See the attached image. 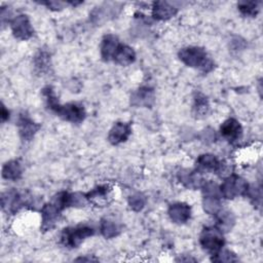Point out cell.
Segmentation results:
<instances>
[{
    "instance_id": "3",
    "label": "cell",
    "mask_w": 263,
    "mask_h": 263,
    "mask_svg": "<svg viewBox=\"0 0 263 263\" xmlns=\"http://www.w3.org/2000/svg\"><path fill=\"white\" fill-rule=\"evenodd\" d=\"M93 234L95 229L86 224L67 227L61 233V243L67 249H76Z\"/></svg>"
},
{
    "instance_id": "17",
    "label": "cell",
    "mask_w": 263,
    "mask_h": 263,
    "mask_svg": "<svg viewBox=\"0 0 263 263\" xmlns=\"http://www.w3.org/2000/svg\"><path fill=\"white\" fill-rule=\"evenodd\" d=\"M89 203L97 206H104L108 204L111 199V188L108 185H99L86 193Z\"/></svg>"
},
{
    "instance_id": "1",
    "label": "cell",
    "mask_w": 263,
    "mask_h": 263,
    "mask_svg": "<svg viewBox=\"0 0 263 263\" xmlns=\"http://www.w3.org/2000/svg\"><path fill=\"white\" fill-rule=\"evenodd\" d=\"M42 95L45 98L47 108L63 120L78 124L85 119L86 112L82 104L76 102H71L64 105L60 104L53 89L50 86L44 87L42 89Z\"/></svg>"
},
{
    "instance_id": "20",
    "label": "cell",
    "mask_w": 263,
    "mask_h": 263,
    "mask_svg": "<svg viewBox=\"0 0 263 263\" xmlns=\"http://www.w3.org/2000/svg\"><path fill=\"white\" fill-rule=\"evenodd\" d=\"M112 61L119 66H128L136 61V51L129 45L120 42Z\"/></svg>"
},
{
    "instance_id": "10",
    "label": "cell",
    "mask_w": 263,
    "mask_h": 263,
    "mask_svg": "<svg viewBox=\"0 0 263 263\" xmlns=\"http://www.w3.org/2000/svg\"><path fill=\"white\" fill-rule=\"evenodd\" d=\"M25 203L24 196L15 189H10L2 193L1 195V206L2 210L14 214L16 213Z\"/></svg>"
},
{
    "instance_id": "5",
    "label": "cell",
    "mask_w": 263,
    "mask_h": 263,
    "mask_svg": "<svg viewBox=\"0 0 263 263\" xmlns=\"http://www.w3.org/2000/svg\"><path fill=\"white\" fill-rule=\"evenodd\" d=\"M219 186L222 197L233 199L235 197L246 195L250 185L242 177L237 175H229Z\"/></svg>"
},
{
    "instance_id": "21",
    "label": "cell",
    "mask_w": 263,
    "mask_h": 263,
    "mask_svg": "<svg viewBox=\"0 0 263 263\" xmlns=\"http://www.w3.org/2000/svg\"><path fill=\"white\" fill-rule=\"evenodd\" d=\"M216 217V227L219 228L223 233L230 231L235 224V216L232 212L222 209Z\"/></svg>"
},
{
    "instance_id": "9",
    "label": "cell",
    "mask_w": 263,
    "mask_h": 263,
    "mask_svg": "<svg viewBox=\"0 0 263 263\" xmlns=\"http://www.w3.org/2000/svg\"><path fill=\"white\" fill-rule=\"evenodd\" d=\"M61 210L52 201L45 203L41 209V229L43 231L51 230L58 223Z\"/></svg>"
},
{
    "instance_id": "8",
    "label": "cell",
    "mask_w": 263,
    "mask_h": 263,
    "mask_svg": "<svg viewBox=\"0 0 263 263\" xmlns=\"http://www.w3.org/2000/svg\"><path fill=\"white\" fill-rule=\"evenodd\" d=\"M18 135L23 141H31L40 129V124L35 122L27 113H22L17 118Z\"/></svg>"
},
{
    "instance_id": "26",
    "label": "cell",
    "mask_w": 263,
    "mask_h": 263,
    "mask_svg": "<svg viewBox=\"0 0 263 263\" xmlns=\"http://www.w3.org/2000/svg\"><path fill=\"white\" fill-rule=\"evenodd\" d=\"M34 66L39 74H43L49 70L50 54L45 50H39L34 58Z\"/></svg>"
},
{
    "instance_id": "12",
    "label": "cell",
    "mask_w": 263,
    "mask_h": 263,
    "mask_svg": "<svg viewBox=\"0 0 263 263\" xmlns=\"http://www.w3.org/2000/svg\"><path fill=\"white\" fill-rule=\"evenodd\" d=\"M224 163L219 160V158L211 153H204L197 157L196 159V167L197 171L201 172H213V173H221L224 172Z\"/></svg>"
},
{
    "instance_id": "30",
    "label": "cell",
    "mask_w": 263,
    "mask_h": 263,
    "mask_svg": "<svg viewBox=\"0 0 263 263\" xmlns=\"http://www.w3.org/2000/svg\"><path fill=\"white\" fill-rule=\"evenodd\" d=\"M146 204V197L143 193L137 192L128 197V205L135 212H140Z\"/></svg>"
},
{
    "instance_id": "23",
    "label": "cell",
    "mask_w": 263,
    "mask_h": 263,
    "mask_svg": "<svg viewBox=\"0 0 263 263\" xmlns=\"http://www.w3.org/2000/svg\"><path fill=\"white\" fill-rule=\"evenodd\" d=\"M210 109L209 101L204 95L201 92H195L193 97V114L197 118L204 117L208 114V111Z\"/></svg>"
},
{
    "instance_id": "6",
    "label": "cell",
    "mask_w": 263,
    "mask_h": 263,
    "mask_svg": "<svg viewBox=\"0 0 263 263\" xmlns=\"http://www.w3.org/2000/svg\"><path fill=\"white\" fill-rule=\"evenodd\" d=\"M51 201L57 204L61 211L68 208H84L89 203L86 193L66 191L57 193Z\"/></svg>"
},
{
    "instance_id": "16",
    "label": "cell",
    "mask_w": 263,
    "mask_h": 263,
    "mask_svg": "<svg viewBox=\"0 0 263 263\" xmlns=\"http://www.w3.org/2000/svg\"><path fill=\"white\" fill-rule=\"evenodd\" d=\"M178 12V7L167 1H156L152 5V16L157 21H167Z\"/></svg>"
},
{
    "instance_id": "22",
    "label": "cell",
    "mask_w": 263,
    "mask_h": 263,
    "mask_svg": "<svg viewBox=\"0 0 263 263\" xmlns=\"http://www.w3.org/2000/svg\"><path fill=\"white\" fill-rule=\"evenodd\" d=\"M22 174H23V170L18 160H15V159L9 160L5 162L2 166L1 175H2V178L5 180L17 181L18 179H21Z\"/></svg>"
},
{
    "instance_id": "33",
    "label": "cell",
    "mask_w": 263,
    "mask_h": 263,
    "mask_svg": "<svg viewBox=\"0 0 263 263\" xmlns=\"http://www.w3.org/2000/svg\"><path fill=\"white\" fill-rule=\"evenodd\" d=\"M75 261H97L96 258H86V257H79L77 259H75Z\"/></svg>"
},
{
    "instance_id": "4",
    "label": "cell",
    "mask_w": 263,
    "mask_h": 263,
    "mask_svg": "<svg viewBox=\"0 0 263 263\" xmlns=\"http://www.w3.org/2000/svg\"><path fill=\"white\" fill-rule=\"evenodd\" d=\"M199 243L201 248L212 256L224 248V233L216 226H206L200 232Z\"/></svg>"
},
{
    "instance_id": "28",
    "label": "cell",
    "mask_w": 263,
    "mask_h": 263,
    "mask_svg": "<svg viewBox=\"0 0 263 263\" xmlns=\"http://www.w3.org/2000/svg\"><path fill=\"white\" fill-rule=\"evenodd\" d=\"M211 260L214 261V262H225V263H228V262L238 261V258H237L236 254L233 253L232 251L222 248L219 252H217L216 254L212 255Z\"/></svg>"
},
{
    "instance_id": "7",
    "label": "cell",
    "mask_w": 263,
    "mask_h": 263,
    "mask_svg": "<svg viewBox=\"0 0 263 263\" xmlns=\"http://www.w3.org/2000/svg\"><path fill=\"white\" fill-rule=\"evenodd\" d=\"M12 35L18 40H29L34 35L31 21L26 14H18L9 21Z\"/></svg>"
},
{
    "instance_id": "11",
    "label": "cell",
    "mask_w": 263,
    "mask_h": 263,
    "mask_svg": "<svg viewBox=\"0 0 263 263\" xmlns=\"http://www.w3.org/2000/svg\"><path fill=\"white\" fill-rule=\"evenodd\" d=\"M167 215L175 224H185L191 218V208L186 202H174L168 206Z\"/></svg>"
},
{
    "instance_id": "27",
    "label": "cell",
    "mask_w": 263,
    "mask_h": 263,
    "mask_svg": "<svg viewBox=\"0 0 263 263\" xmlns=\"http://www.w3.org/2000/svg\"><path fill=\"white\" fill-rule=\"evenodd\" d=\"M238 10L246 16L254 17L259 12V2L257 1H239L237 3Z\"/></svg>"
},
{
    "instance_id": "14",
    "label": "cell",
    "mask_w": 263,
    "mask_h": 263,
    "mask_svg": "<svg viewBox=\"0 0 263 263\" xmlns=\"http://www.w3.org/2000/svg\"><path fill=\"white\" fill-rule=\"evenodd\" d=\"M155 101L154 90L148 86H142L135 90L130 96V105L135 107L150 108Z\"/></svg>"
},
{
    "instance_id": "29",
    "label": "cell",
    "mask_w": 263,
    "mask_h": 263,
    "mask_svg": "<svg viewBox=\"0 0 263 263\" xmlns=\"http://www.w3.org/2000/svg\"><path fill=\"white\" fill-rule=\"evenodd\" d=\"M114 10L113 7H98L91 12V18L95 23H101L102 21L108 20L110 16L114 15Z\"/></svg>"
},
{
    "instance_id": "25",
    "label": "cell",
    "mask_w": 263,
    "mask_h": 263,
    "mask_svg": "<svg viewBox=\"0 0 263 263\" xmlns=\"http://www.w3.org/2000/svg\"><path fill=\"white\" fill-rule=\"evenodd\" d=\"M100 231L105 238H114L122 231L121 226L113 220L102 219L100 224Z\"/></svg>"
},
{
    "instance_id": "24",
    "label": "cell",
    "mask_w": 263,
    "mask_h": 263,
    "mask_svg": "<svg viewBox=\"0 0 263 263\" xmlns=\"http://www.w3.org/2000/svg\"><path fill=\"white\" fill-rule=\"evenodd\" d=\"M221 196L217 195H202V208L209 215H217L222 210Z\"/></svg>"
},
{
    "instance_id": "2",
    "label": "cell",
    "mask_w": 263,
    "mask_h": 263,
    "mask_svg": "<svg viewBox=\"0 0 263 263\" xmlns=\"http://www.w3.org/2000/svg\"><path fill=\"white\" fill-rule=\"evenodd\" d=\"M180 61L187 67L197 69L203 73H209L215 68V63L208 54L206 50L200 46H186L179 50Z\"/></svg>"
},
{
    "instance_id": "19",
    "label": "cell",
    "mask_w": 263,
    "mask_h": 263,
    "mask_svg": "<svg viewBox=\"0 0 263 263\" xmlns=\"http://www.w3.org/2000/svg\"><path fill=\"white\" fill-rule=\"evenodd\" d=\"M178 179L185 187L190 189H197L205 182L201 176V173L197 170H182L178 173Z\"/></svg>"
},
{
    "instance_id": "18",
    "label": "cell",
    "mask_w": 263,
    "mask_h": 263,
    "mask_svg": "<svg viewBox=\"0 0 263 263\" xmlns=\"http://www.w3.org/2000/svg\"><path fill=\"white\" fill-rule=\"evenodd\" d=\"M120 44L118 37L114 34H107L103 37L100 44V52L101 58L105 62H110L113 59V55Z\"/></svg>"
},
{
    "instance_id": "32",
    "label": "cell",
    "mask_w": 263,
    "mask_h": 263,
    "mask_svg": "<svg viewBox=\"0 0 263 263\" xmlns=\"http://www.w3.org/2000/svg\"><path fill=\"white\" fill-rule=\"evenodd\" d=\"M0 114H1V121L2 122H5L6 120H8V118H9V111L5 107L4 104L1 105V112H0Z\"/></svg>"
},
{
    "instance_id": "31",
    "label": "cell",
    "mask_w": 263,
    "mask_h": 263,
    "mask_svg": "<svg viewBox=\"0 0 263 263\" xmlns=\"http://www.w3.org/2000/svg\"><path fill=\"white\" fill-rule=\"evenodd\" d=\"M40 3L46 5L52 10H61L66 5L65 2H60V1H47V2H40Z\"/></svg>"
},
{
    "instance_id": "34",
    "label": "cell",
    "mask_w": 263,
    "mask_h": 263,
    "mask_svg": "<svg viewBox=\"0 0 263 263\" xmlns=\"http://www.w3.org/2000/svg\"><path fill=\"white\" fill-rule=\"evenodd\" d=\"M232 42H233V43H236V45H237V38L233 39V40H232ZM243 45H245L243 41H239V42H238V48L243 47ZM234 49H236V50H237V46H235V47H234Z\"/></svg>"
},
{
    "instance_id": "13",
    "label": "cell",
    "mask_w": 263,
    "mask_h": 263,
    "mask_svg": "<svg viewBox=\"0 0 263 263\" xmlns=\"http://www.w3.org/2000/svg\"><path fill=\"white\" fill-rule=\"evenodd\" d=\"M132 134V125L130 123L117 121L113 124L108 133V141L112 145H119L127 141Z\"/></svg>"
},
{
    "instance_id": "15",
    "label": "cell",
    "mask_w": 263,
    "mask_h": 263,
    "mask_svg": "<svg viewBox=\"0 0 263 263\" xmlns=\"http://www.w3.org/2000/svg\"><path fill=\"white\" fill-rule=\"evenodd\" d=\"M220 133L224 139L233 143L241 138L242 126L235 118H228L221 124Z\"/></svg>"
}]
</instances>
